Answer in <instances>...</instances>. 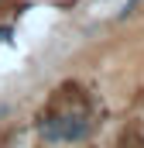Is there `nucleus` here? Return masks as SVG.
<instances>
[{
    "mask_svg": "<svg viewBox=\"0 0 144 148\" xmlns=\"http://www.w3.org/2000/svg\"><path fill=\"white\" fill-rule=\"evenodd\" d=\"M41 134L48 141H82L89 134V121L86 114H48L41 117Z\"/></svg>",
    "mask_w": 144,
    "mask_h": 148,
    "instance_id": "obj_1",
    "label": "nucleus"
},
{
    "mask_svg": "<svg viewBox=\"0 0 144 148\" xmlns=\"http://www.w3.org/2000/svg\"><path fill=\"white\" fill-rule=\"evenodd\" d=\"M120 145H124V148H144V127H141V124L127 127L124 138H120Z\"/></svg>",
    "mask_w": 144,
    "mask_h": 148,
    "instance_id": "obj_2",
    "label": "nucleus"
}]
</instances>
